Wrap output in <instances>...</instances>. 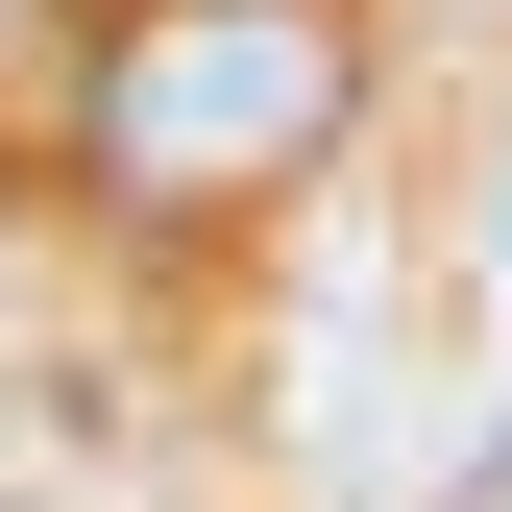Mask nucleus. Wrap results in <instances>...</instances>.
<instances>
[{"mask_svg":"<svg viewBox=\"0 0 512 512\" xmlns=\"http://www.w3.org/2000/svg\"><path fill=\"white\" fill-rule=\"evenodd\" d=\"M342 122H366V25L342 0H122L74 49V171L122 220H269Z\"/></svg>","mask_w":512,"mask_h":512,"instance_id":"f257e3e1","label":"nucleus"},{"mask_svg":"<svg viewBox=\"0 0 512 512\" xmlns=\"http://www.w3.org/2000/svg\"><path fill=\"white\" fill-rule=\"evenodd\" d=\"M464 512H512V439H488V488H464Z\"/></svg>","mask_w":512,"mask_h":512,"instance_id":"f03ea898","label":"nucleus"}]
</instances>
